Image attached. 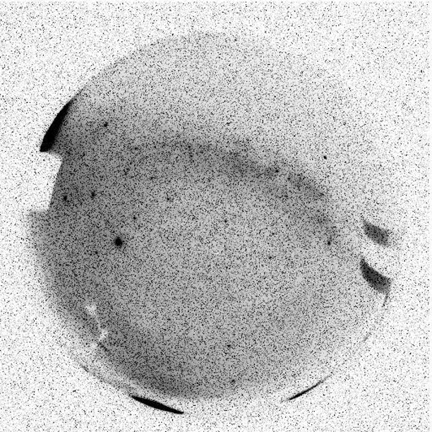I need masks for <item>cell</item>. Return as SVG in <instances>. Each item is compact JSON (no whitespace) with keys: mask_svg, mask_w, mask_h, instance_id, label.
<instances>
[{"mask_svg":"<svg viewBox=\"0 0 432 432\" xmlns=\"http://www.w3.org/2000/svg\"><path fill=\"white\" fill-rule=\"evenodd\" d=\"M360 272L361 277L368 284L369 287L373 289L374 292L378 294H382L384 296V302L383 310L385 309L388 301L390 299L391 288L392 284V279L388 277L378 270H376L373 267L370 265V263L366 261V259L363 255L360 258L359 262Z\"/></svg>","mask_w":432,"mask_h":432,"instance_id":"obj_1","label":"cell"},{"mask_svg":"<svg viewBox=\"0 0 432 432\" xmlns=\"http://www.w3.org/2000/svg\"><path fill=\"white\" fill-rule=\"evenodd\" d=\"M362 230L365 236L376 245L384 248H394L396 235L390 229L383 228L374 224L361 216Z\"/></svg>","mask_w":432,"mask_h":432,"instance_id":"obj_2","label":"cell"},{"mask_svg":"<svg viewBox=\"0 0 432 432\" xmlns=\"http://www.w3.org/2000/svg\"><path fill=\"white\" fill-rule=\"evenodd\" d=\"M129 397H132L133 400H135L140 403L143 404L145 405L149 406V407L154 408L155 409L162 410V412H169L176 414H184V412H181V410L174 409L169 407V406L163 404L162 403H159V402L147 399V397L138 396L136 395L128 394Z\"/></svg>","mask_w":432,"mask_h":432,"instance_id":"obj_3","label":"cell"}]
</instances>
